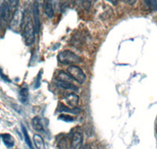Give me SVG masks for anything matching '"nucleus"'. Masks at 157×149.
I'll return each instance as SVG.
<instances>
[{
	"instance_id": "1",
	"label": "nucleus",
	"mask_w": 157,
	"mask_h": 149,
	"mask_svg": "<svg viewBox=\"0 0 157 149\" xmlns=\"http://www.w3.org/2000/svg\"><path fill=\"white\" fill-rule=\"evenodd\" d=\"M57 60L61 64L64 65H76L82 63V58L69 50H64L59 53L57 55Z\"/></svg>"
},
{
	"instance_id": "2",
	"label": "nucleus",
	"mask_w": 157,
	"mask_h": 149,
	"mask_svg": "<svg viewBox=\"0 0 157 149\" xmlns=\"http://www.w3.org/2000/svg\"><path fill=\"white\" fill-rule=\"evenodd\" d=\"M67 72L72 78V79L76 81L78 83L83 84L86 81V74L78 66L70 65L67 68Z\"/></svg>"
},
{
	"instance_id": "3",
	"label": "nucleus",
	"mask_w": 157,
	"mask_h": 149,
	"mask_svg": "<svg viewBox=\"0 0 157 149\" xmlns=\"http://www.w3.org/2000/svg\"><path fill=\"white\" fill-rule=\"evenodd\" d=\"M35 34H36V30H35L34 25L32 24V21L29 20V21L25 24L23 31L24 39H25V44L27 46H32L34 43Z\"/></svg>"
},
{
	"instance_id": "4",
	"label": "nucleus",
	"mask_w": 157,
	"mask_h": 149,
	"mask_svg": "<svg viewBox=\"0 0 157 149\" xmlns=\"http://www.w3.org/2000/svg\"><path fill=\"white\" fill-rule=\"evenodd\" d=\"M10 6L6 1L0 5V27L4 28L10 21Z\"/></svg>"
},
{
	"instance_id": "5",
	"label": "nucleus",
	"mask_w": 157,
	"mask_h": 149,
	"mask_svg": "<svg viewBox=\"0 0 157 149\" xmlns=\"http://www.w3.org/2000/svg\"><path fill=\"white\" fill-rule=\"evenodd\" d=\"M23 12L21 10H16L13 15V17L10 20V27L13 31L18 32L20 29L21 28L22 23H23Z\"/></svg>"
},
{
	"instance_id": "6",
	"label": "nucleus",
	"mask_w": 157,
	"mask_h": 149,
	"mask_svg": "<svg viewBox=\"0 0 157 149\" xmlns=\"http://www.w3.org/2000/svg\"><path fill=\"white\" fill-rule=\"evenodd\" d=\"M32 13H33V21H34V28L36 30V33L39 34L41 26L40 22V13H39V6L36 2H34L33 9H32Z\"/></svg>"
},
{
	"instance_id": "7",
	"label": "nucleus",
	"mask_w": 157,
	"mask_h": 149,
	"mask_svg": "<svg viewBox=\"0 0 157 149\" xmlns=\"http://www.w3.org/2000/svg\"><path fill=\"white\" fill-rule=\"evenodd\" d=\"M82 143V135L80 132L75 131L71 136L70 149H79Z\"/></svg>"
},
{
	"instance_id": "8",
	"label": "nucleus",
	"mask_w": 157,
	"mask_h": 149,
	"mask_svg": "<svg viewBox=\"0 0 157 149\" xmlns=\"http://www.w3.org/2000/svg\"><path fill=\"white\" fill-rule=\"evenodd\" d=\"M64 100L68 105V106H70L71 108H75L78 105L79 97L75 93H69V94L64 95Z\"/></svg>"
},
{
	"instance_id": "9",
	"label": "nucleus",
	"mask_w": 157,
	"mask_h": 149,
	"mask_svg": "<svg viewBox=\"0 0 157 149\" xmlns=\"http://www.w3.org/2000/svg\"><path fill=\"white\" fill-rule=\"evenodd\" d=\"M43 9H44L45 14L47 15L49 18H52L54 17V9L52 0H44Z\"/></svg>"
},
{
	"instance_id": "10",
	"label": "nucleus",
	"mask_w": 157,
	"mask_h": 149,
	"mask_svg": "<svg viewBox=\"0 0 157 149\" xmlns=\"http://www.w3.org/2000/svg\"><path fill=\"white\" fill-rule=\"evenodd\" d=\"M57 110L59 112H68L71 114H79L81 112L80 108H68L67 106H64L62 103H59Z\"/></svg>"
},
{
	"instance_id": "11",
	"label": "nucleus",
	"mask_w": 157,
	"mask_h": 149,
	"mask_svg": "<svg viewBox=\"0 0 157 149\" xmlns=\"http://www.w3.org/2000/svg\"><path fill=\"white\" fill-rule=\"evenodd\" d=\"M0 137H1L4 144L6 146V147L11 148V147H13L14 146V139H13V137L10 134H9V133H3V134L1 135Z\"/></svg>"
},
{
	"instance_id": "12",
	"label": "nucleus",
	"mask_w": 157,
	"mask_h": 149,
	"mask_svg": "<svg viewBox=\"0 0 157 149\" xmlns=\"http://www.w3.org/2000/svg\"><path fill=\"white\" fill-rule=\"evenodd\" d=\"M29 88L28 86H23L19 91V98L20 101L22 104H27L29 101Z\"/></svg>"
},
{
	"instance_id": "13",
	"label": "nucleus",
	"mask_w": 157,
	"mask_h": 149,
	"mask_svg": "<svg viewBox=\"0 0 157 149\" xmlns=\"http://www.w3.org/2000/svg\"><path fill=\"white\" fill-rule=\"evenodd\" d=\"M56 85L60 88H62L64 90H69L78 91V87L74 85L73 83L68 82H61V81H57Z\"/></svg>"
},
{
	"instance_id": "14",
	"label": "nucleus",
	"mask_w": 157,
	"mask_h": 149,
	"mask_svg": "<svg viewBox=\"0 0 157 149\" xmlns=\"http://www.w3.org/2000/svg\"><path fill=\"white\" fill-rule=\"evenodd\" d=\"M70 144L71 141H68V137L63 136L62 137H59L58 142H57V147L59 149H68L70 147Z\"/></svg>"
},
{
	"instance_id": "15",
	"label": "nucleus",
	"mask_w": 157,
	"mask_h": 149,
	"mask_svg": "<svg viewBox=\"0 0 157 149\" xmlns=\"http://www.w3.org/2000/svg\"><path fill=\"white\" fill-rule=\"evenodd\" d=\"M32 126L37 131H43V124L42 123L41 118L39 116H36L32 119Z\"/></svg>"
},
{
	"instance_id": "16",
	"label": "nucleus",
	"mask_w": 157,
	"mask_h": 149,
	"mask_svg": "<svg viewBox=\"0 0 157 149\" xmlns=\"http://www.w3.org/2000/svg\"><path fill=\"white\" fill-rule=\"evenodd\" d=\"M33 141L37 149H45L44 140L40 135L35 134L33 137Z\"/></svg>"
},
{
	"instance_id": "17",
	"label": "nucleus",
	"mask_w": 157,
	"mask_h": 149,
	"mask_svg": "<svg viewBox=\"0 0 157 149\" xmlns=\"http://www.w3.org/2000/svg\"><path fill=\"white\" fill-rule=\"evenodd\" d=\"M72 78L70 76L68 73L64 72V71H61L58 73L57 76V81H61V82H71L72 81Z\"/></svg>"
},
{
	"instance_id": "18",
	"label": "nucleus",
	"mask_w": 157,
	"mask_h": 149,
	"mask_svg": "<svg viewBox=\"0 0 157 149\" xmlns=\"http://www.w3.org/2000/svg\"><path fill=\"white\" fill-rule=\"evenodd\" d=\"M82 38L79 34H76L75 36H74L71 39L70 44L72 45L75 47H80L82 45Z\"/></svg>"
},
{
	"instance_id": "19",
	"label": "nucleus",
	"mask_w": 157,
	"mask_h": 149,
	"mask_svg": "<svg viewBox=\"0 0 157 149\" xmlns=\"http://www.w3.org/2000/svg\"><path fill=\"white\" fill-rule=\"evenodd\" d=\"M21 129H22V132H23V134H24V137H25V142H26V144H28L30 149H34L33 147H32V141H31V139L29 137V133H28L27 130H26V128L25 127L24 125H21Z\"/></svg>"
},
{
	"instance_id": "20",
	"label": "nucleus",
	"mask_w": 157,
	"mask_h": 149,
	"mask_svg": "<svg viewBox=\"0 0 157 149\" xmlns=\"http://www.w3.org/2000/svg\"><path fill=\"white\" fill-rule=\"evenodd\" d=\"M147 7L151 10L157 11V0H144Z\"/></svg>"
},
{
	"instance_id": "21",
	"label": "nucleus",
	"mask_w": 157,
	"mask_h": 149,
	"mask_svg": "<svg viewBox=\"0 0 157 149\" xmlns=\"http://www.w3.org/2000/svg\"><path fill=\"white\" fill-rule=\"evenodd\" d=\"M58 119L64 121V122H68V123L69 122H73L75 120L72 116H69V115H67V114H61V115H60L58 116Z\"/></svg>"
},
{
	"instance_id": "22",
	"label": "nucleus",
	"mask_w": 157,
	"mask_h": 149,
	"mask_svg": "<svg viewBox=\"0 0 157 149\" xmlns=\"http://www.w3.org/2000/svg\"><path fill=\"white\" fill-rule=\"evenodd\" d=\"M81 6L85 10L89 11L90 10L91 6H92V0H82Z\"/></svg>"
},
{
	"instance_id": "23",
	"label": "nucleus",
	"mask_w": 157,
	"mask_h": 149,
	"mask_svg": "<svg viewBox=\"0 0 157 149\" xmlns=\"http://www.w3.org/2000/svg\"><path fill=\"white\" fill-rule=\"evenodd\" d=\"M20 2V0H8V3L11 9H16L18 6Z\"/></svg>"
},
{
	"instance_id": "24",
	"label": "nucleus",
	"mask_w": 157,
	"mask_h": 149,
	"mask_svg": "<svg viewBox=\"0 0 157 149\" xmlns=\"http://www.w3.org/2000/svg\"><path fill=\"white\" fill-rule=\"evenodd\" d=\"M41 77H42V71L38 74V76L36 78V84H35V88L36 89H38L39 86H40V80H41Z\"/></svg>"
},
{
	"instance_id": "25",
	"label": "nucleus",
	"mask_w": 157,
	"mask_h": 149,
	"mask_svg": "<svg viewBox=\"0 0 157 149\" xmlns=\"http://www.w3.org/2000/svg\"><path fill=\"white\" fill-rule=\"evenodd\" d=\"M0 77H1V78H2V79L5 81V82H11L10 79V78H8L7 76H6V75H5V74H3L2 69H0Z\"/></svg>"
},
{
	"instance_id": "26",
	"label": "nucleus",
	"mask_w": 157,
	"mask_h": 149,
	"mask_svg": "<svg viewBox=\"0 0 157 149\" xmlns=\"http://www.w3.org/2000/svg\"><path fill=\"white\" fill-rule=\"evenodd\" d=\"M81 2H82V0H71V4L73 6H78L81 5Z\"/></svg>"
},
{
	"instance_id": "27",
	"label": "nucleus",
	"mask_w": 157,
	"mask_h": 149,
	"mask_svg": "<svg viewBox=\"0 0 157 149\" xmlns=\"http://www.w3.org/2000/svg\"><path fill=\"white\" fill-rule=\"evenodd\" d=\"M122 1H123L124 2H126V3L129 4V5H134V4H135V2H137V0H122Z\"/></svg>"
},
{
	"instance_id": "28",
	"label": "nucleus",
	"mask_w": 157,
	"mask_h": 149,
	"mask_svg": "<svg viewBox=\"0 0 157 149\" xmlns=\"http://www.w3.org/2000/svg\"><path fill=\"white\" fill-rule=\"evenodd\" d=\"M36 2H37L39 6H43V3H44V0H36Z\"/></svg>"
},
{
	"instance_id": "29",
	"label": "nucleus",
	"mask_w": 157,
	"mask_h": 149,
	"mask_svg": "<svg viewBox=\"0 0 157 149\" xmlns=\"http://www.w3.org/2000/svg\"><path fill=\"white\" fill-rule=\"evenodd\" d=\"M107 1H109L110 3H112L114 6H116L118 4V0H107Z\"/></svg>"
},
{
	"instance_id": "30",
	"label": "nucleus",
	"mask_w": 157,
	"mask_h": 149,
	"mask_svg": "<svg viewBox=\"0 0 157 149\" xmlns=\"http://www.w3.org/2000/svg\"><path fill=\"white\" fill-rule=\"evenodd\" d=\"M80 149H91V147L89 145V144H85L83 147H81Z\"/></svg>"
}]
</instances>
